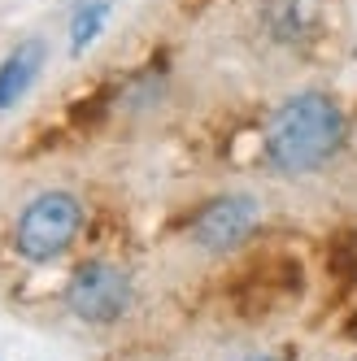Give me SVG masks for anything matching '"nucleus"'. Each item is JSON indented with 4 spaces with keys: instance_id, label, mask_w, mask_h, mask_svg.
<instances>
[{
    "instance_id": "f257e3e1",
    "label": "nucleus",
    "mask_w": 357,
    "mask_h": 361,
    "mask_svg": "<svg viewBox=\"0 0 357 361\" xmlns=\"http://www.w3.org/2000/svg\"><path fill=\"white\" fill-rule=\"evenodd\" d=\"M344 114L322 92L288 96L266 122V157L284 174H310L340 148Z\"/></svg>"
},
{
    "instance_id": "f03ea898",
    "label": "nucleus",
    "mask_w": 357,
    "mask_h": 361,
    "mask_svg": "<svg viewBox=\"0 0 357 361\" xmlns=\"http://www.w3.org/2000/svg\"><path fill=\"white\" fill-rule=\"evenodd\" d=\"M79 226H83V204L79 200L70 192H44L22 209V218L13 226V248L35 266L57 262V257L74 244Z\"/></svg>"
},
{
    "instance_id": "7ed1b4c3",
    "label": "nucleus",
    "mask_w": 357,
    "mask_h": 361,
    "mask_svg": "<svg viewBox=\"0 0 357 361\" xmlns=\"http://www.w3.org/2000/svg\"><path fill=\"white\" fill-rule=\"evenodd\" d=\"M66 305L83 322L105 326V322L126 314V305H131V279L114 262H87L83 270H74L70 288H66Z\"/></svg>"
},
{
    "instance_id": "20e7f679",
    "label": "nucleus",
    "mask_w": 357,
    "mask_h": 361,
    "mask_svg": "<svg viewBox=\"0 0 357 361\" xmlns=\"http://www.w3.org/2000/svg\"><path fill=\"white\" fill-rule=\"evenodd\" d=\"M258 200L253 196H222L214 204H205L192 226V235L200 248H210V252H226V248H236L253 226H258Z\"/></svg>"
},
{
    "instance_id": "39448f33",
    "label": "nucleus",
    "mask_w": 357,
    "mask_h": 361,
    "mask_svg": "<svg viewBox=\"0 0 357 361\" xmlns=\"http://www.w3.org/2000/svg\"><path fill=\"white\" fill-rule=\"evenodd\" d=\"M44 53H48L44 39H27L0 61V109H13L18 100L35 87L40 70H44Z\"/></svg>"
},
{
    "instance_id": "423d86ee",
    "label": "nucleus",
    "mask_w": 357,
    "mask_h": 361,
    "mask_svg": "<svg viewBox=\"0 0 357 361\" xmlns=\"http://www.w3.org/2000/svg\"><path fill=\"white\" fill-rule=\"evenodd\" d=\"M105 18H109V0H79L70 13V53H83L105 31Z\"/></svg>"
},
{
    "instance_id": "0eeeda50",
    "label": "nucleus",
    "mask_w": 357,
    "mask_h": 361,
    "mask_svg": "<svg viewBox=\"0 0 357 361\" xmlns=\"http://www.w3.org/2000/svg\"><path fill=\"white\" fill-rule=\"evenodd\" d=\"M244 361H270V357H244Z\"/></svg>"
}]
</instances>
